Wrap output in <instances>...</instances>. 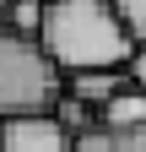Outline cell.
Here are the masks:
<instances>
[{"mask_svg":"<svg viewBox=\"0 0 146 152\" xmlns=\"http://www.w3.org/2000/svg\"><path fill=\"white\" fill-rule=\"evenodd\" d=\"M119 16V27L135 38V49H146V0H108Z\"/></svg>","mask_w":146,"mask_h":152,"instance_id":"ba28073f","label":"cell"},{"mask_svg":"<svg viewBox=\"0 0 146 152\" xmlns=\"http://www.w3.org/2000/svg\"><path fill=\"white\" fill-rule=\"evenodd\" d=\"M43 6H49V0H11V11H6V33H16V38H33V44H38Z\"/></svg>","mask_w":146,"mask_h":152,"instance_id":"52a82bcc","label":"cell"},{"mask_svg":"<svg viewBox=\"0 0 146 152\" xmlns=\"http://www.w3.org/2000/svg\"><path fill=\"white\" fill-rule=\"evenodd\" d=\"M38 49L60 76H87V71H124L135 54V38L119 27L108 0H49Z\"/></svg>","mask_w":146,"mask_h":152,"instance_id":"6da1fadb","label":"cell"},{"mask_svg":"<svg viewBox=\"0 0 146 152\" xmlns=\"http://www.w3.org/2000/svg\"><path fill=\"white\" fill-rule=\"evenodd\" d=\"M124 87H130V76H124V71H87V76H70V98L87 103L92 114L114 98V92H124Z\"/></svg>","mask_w":146,"mask_h":152,"instance_id":"5b68a950","label":"cell"},{"mask_svg":"<svg viewBox=\"0 0 146 152\" xmlns=\"http://www.w3.org/2000/svg\"><path fill=\"white\" fill-rule=\"evenodd\" d=\"M6 11H11V0H0V33H6Z\"/></svg>","mask_w":146,"mask_h":152,"instance_id":"30bf717a","label":"cell"},{"mask_svg":"<svg viewBox=\"0 0 146 152\" xmlns=\"http://www.w3.org/2000/svg\"><path fill=\"white\" fill-rule=\"evenodd\" d=\"M98 125H108V130H146V92L141 87L114 92V98L98 109Z\"/></svg>","mask_w":146,"mask_h":152,"instance_id":"277c9868","label":"cell"},{"mask_svg":"<svg viewBox=\"0 0 146 152\" xmlns=\"http://www.w3.org/2000/svg\"><path fill=\"white\" fill-rule=\"evenodd\" d=\"M0 152H70V136L54 114H27L0 125Z\"/></svg>","mask_w":146,"mask_h":152,"instance_id":"3957f363","label":"cell"},{"mask_svg":"<svg viewBox=\"0 0 146 152\" xmlns=\"http://www.w3.org/2000/svg\"><path fill=\"white\" fill-rule=\"evenodd\" d=\"M70 152H146V130H108V125H92L81 130Z\"/></svg>","mask_w":146,"mask_h":152,"instance_id":"8992f818","label":"cell"},{"mask_svg":"<svg viewBox=\"0 0 146 152\" xmlns=\"http://www.w3.org/2000/svg\"><path fill=\"white\" fill-rule=\"evenodd\" d=\"M60 103V71L33 38L0 33V125L27 120V114H49Z\"/></svg>","mask_w":146,"mask_h":152,"instance_id":"7a4b0ae2","label":"cell"},{"mask_svg":"<svg viewBox=\"0 0 146 152\" xmlns=\"http://www.w3.org/2000/svg\"><path fill=\"white\" fill-rule=\"evenodd\" d=\"M124 76H130V87H141V92H146V49H135V54H130Z\"/></svg>","mask_w":146,"mask_h":152,"instance_id":"9c48e42d","label":"cell"}]
</instances>
